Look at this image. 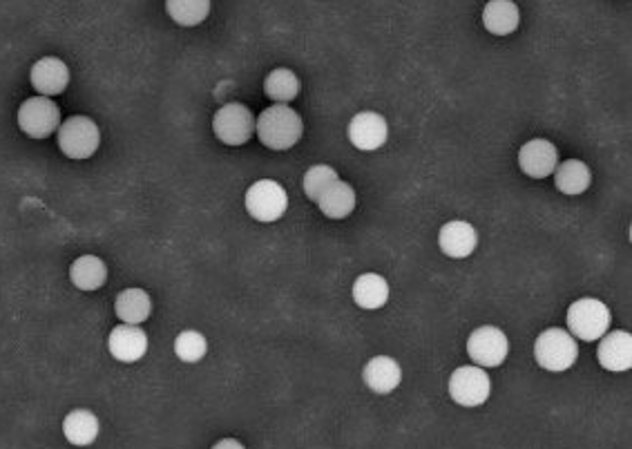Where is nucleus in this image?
Returning <instances> with one entry per match:
<instances>
[{
    "label": "nucleus",
    "mask_w": 632,
    "mask_h": 449,
    "mask_svg": "<svg viewBox=\"0 0 632 449\" xmlns=\"http://www.w3.org/2000/svg\"><path fill=\"white\" fill-rule=\"evenodd\" d=\"M304 135V121L291 105L273 103L255 119V137L268 150H291Z\"/></svg>",
    "instance_id": "obj_1"
},
{
    "label": "nucleus",
    "mask_w": 632,
    "mask_h": 449,
    "mask_svg": "<svg viewBox=\"0 0 632 449\" xmlns=\"http://www.w3.org/2000/svg\"><path fill=\"white\" fill-rule=\"evenodd\" d=\"M534 358L541 369L561 374V371L574 367L579 358V345L568 329H545L534 342Z\"/></svg>",
    "instance_id": "obj_2"
},
{
    "label": "nucleus",
    "mask_w": 632,
    "mask_h": 449,
    "mask_svg": "<svg viewBox=\"0 0 632 449\" xmlns=\"http://www.w3.org/2000/svg\"><path fill=\"white\" fill-rule=\"evenodd\" d=\"M568 331L574 340L597 342L610 331V309L597 298H581L568 309Z\"/></svg>",
    "instance_id": "obj_3"
},
{
    "label": "nucleus",
    "mask_w": 632,
    "mask_h": 449,
    "mask_svg": "<svg viewBox=\"0 0 632 449\" xmlns=\"http://www.w3.org/2000/svg\"><path fill=\"white\" fill-rule=\"evenodd\" d=\"M56 139H59V148L67 159L81 161L90 159L99 150L101 130L85 114H74L61 123V128L56 130Z\"/></svg>",
    "instance_id": "obj_4"
},
{
    "label": "nucleus",
    "mask_w": 632,
    "mask_h": 449,
    "mask_svg": "<svg viewBox=\"0 0 632 449\" xmlns=\"http://www.w3.org/2000/svg\"><path fill=\"white\" fill-rule=\"evenodd\" d=\"M244 206L255 222L273 224L282 219L289 208V195L275 179H260L246 190Z\"/></svg>",
    "instance_id": "obj_5"
},
{
    "label": "nucleus",
    "mask_w": 632,
    "mask_h": 449,
    "mask_svg": "<svg viewBox=\"0 0 632 449\" xmlns=\"http://www.w3.org/2000/svg\"><path fill=\"white\" fill-rule=\"evenodd\" d=\"M18 128L30 139H47L61 128V110L50 97H32L18 108Z\"/></svg>",
    "instance_id": "obj_6"
},
{
    "label": "nucleus",
    "mask_w": 632,
    "mask_h": 449,
    "mask_svg": "<svg viewBox=\"0 0 632 449\" xmlns=\"http://www.w3.org/2000/svg\"><path fill=\"white\" fill-rule=\"evenodd\" d=\"M447 391L456 405L481 407L492 394V380L483 367L465 365L454 369V374L449 376Z\"/></svg>",
    "instance_id": "obj_7"
},
{
    "label": "nucleus",
    "mask_w": 632,
    "mask_h": 449,
    "mask_svg": "<svg viewBox=\"0 0 632 449\" xmlns=\"http://www.w3.org/2000/svg\"><path fill=\"white\" fill-rule=\"evenodd\" d=\"M255 119L244 103H226L215 112L213 132L226 146H244L255 137Z\"/></svg>",
    "instance_id": "obj_8"
},
{
    "label": "nucleus",
    "mask_w": 632,
    "mask_h": 449,
    "mask_svg": "<svg viewBox=\"0 0 632 449\" xmlns=\"http://www.w3.org/2000/svg\"><path fill=\"white\" fill-rule=\"evenodd\" d=\"M507 353H510V340H507V336L499 327H492V324L478 327L476 331H472V336L467 338V356L472 358L476 367H501Z\"/></svg>",
    "instance_id": "obj_9"
},
{
    "label": "nucleus",
    "mask_w": 632,
    "mask_h": 449,
    "mask_svg": "<svg viewBox=\"0 0 632 449\" xmlns=\"http://www.w3.org/2000/svg\"><path fill=\"white\" fill-rule=\"evenodd\" d=\"M347 135L353 143V148H358L362 152H376L385 146L389 139V123L378 112H358L356 117L349 121Z\"/></svg>",
    "instance_id": "obj_10"
},
{
    "label": "nucleus",
    "mask_w": 632,
    "mask_h": 449,
    "mask_svg": "<svg viewBox=\"0 0 632 449\" xmlns=\"http://www.w3.org/2000/svg\"><path fill=\"white\" fill-rule=\"evenodd\" d=\"M519 166L530 179H548L559 166V150L548 139H532L519 150Z\"/></svg>",
    "instance_id": "obj_11"
},
{
    "label": "nucleus",
    "mask_w": 632,
    "mask_h": 449,
    "mask_svg": "<svg viewBox=\"0 0 632 449\" xmlns=\"http://www.w3.org/2000/svg\"><path fill=\"white\" fill-rule=\"evenodd\" d=\"M30 83L41 97H59L70 85V68L56 56H43L32 65Z\"/></svg>",
    "instance_id": "obj_12"
},
{
    "label": "nucleus",
    "mask_w": 632,
    "mask_h": 449,
    "mask_svg": "<svg viewBox=\"0 0 632 449\" xmlns=\"http://www.w3.org/2000/svg\"><path fill=\"white\" fill-rule=\"evenodd\" d=\"M108 351L119 362H139L148 353V336L137 324H119L108 336Z\"/></svg>",
    "instance_id": "obj_13"
},
{
    "label": "nucleus",
    "mask_w": 632,
    "mask_h": 449,
    "mask_svg": "<svg viewBox=\"0 0 632 449\" xmlns=\"http://www.w3.org/2000/svg\"><path fill=\"white\" fill-rule=\"evenodd\" d=\"M476 244H478V233L469 222L454 219V222H447L440 226L438 246H440V251H443L447 257H452V260H465V257H469L476 251Z\"/></svg>",
    "instance_id": "obj_14"
},
{
    "label": "nucleus",
    "mask_w": 632,
    "mask_h": 449,
    "mask_svg": "<svg viewBox=\"0 0 632 449\" xmlns=\"http://www.w3.org/2000/svg\"><path fill=\"white\" fill-rule=\"evenodd\" d=\"M599 365L606 371H628L632 367V336L628 331H608L599 340L597 349Z\"/></svg>",
    "instance_id": "obj_15"
},
{
    "label": "nucleus",
    "mask_w": 632,
    "mask_h": 449,
    "mask_svg": "<svg viewBox=\"0 0 632 449\" xmlns=\"http://www.w3.org/2000/svg\"><path fill=\"white\" fill-rule=\"evenodd\" d=\"M362 378H365V385L373 394L387 396L400 387L402 369L398 365V360L391 356H376L367 362L365 369H362Z\"/></svg>",
    "instance_id": "obj_16"
},
{
    "label": "nucleus",
    "mask_w": 632,
    "mask_h": 449,
    "mask_svg": "<svg viewBox=\"0 0 632 449\" xmlns=\"http://www.w3.org/2000/svg\"><path fill=\"white\" fill-rule=\"evenodd\" d=\"M521 25V9L514 0H490L483 9V27L494 36H510Z\"/></svg>",
    "instance_id": "obj_17"
},
{
    "label": "nucleus",
    "mask_w": 632,
    "mask_h": 449,
    "mask_svg": "<svg viewBox=\"0 0 632 449\" xmlns=\"http://www.w3.org/2000/svg\"><path fill=\"white\" fill-rule=\"evenodd\" d=\"M315 204H318L320 213L324 217L344 219V217H349L353 210H356L358 195H356V190H353L351 184L338 179V181H333V184L327 190H324V193L320 195V199Z\"/></svg>",
    "instance_id": "obj_18"
},
{
    "label": "nucleus",
    "mask_w": 632,
    "mask_h": 449,
    "mask_svg": "<svg viewBox=\"0 0 632 449\" xmlns=\"http://www.w3.org/2000/svg\"><path fill=\"white\" fill-rule=\"evenodd\" d=\"M99 418L90 409H74L63 418V436L74 447H90L99 438Z\"/></svg>",
    "instance_id": "obj_19"
},
{
    "label": "nucleus",
    "mask_w": 632,
    "mask_h": 449,
    "mask_svg": "<svg viewBox=\"0 0 632 449\" xmlns=\"http://www.w3.org/2000/svg\"><path fill=\"white\" fill-rule=\"evenodd\" d=\"M351 295H353V302H356L360 309L376 311L389 302V284L385 277L378 273H365L353 282Z\"/></svg>",
    "instance_id": "obj_20"
},
{
    "label": "nucleus",
    "mask_w": 632,
    "mask_h": 449,
    "mask_svg": "<svg viewBox=\"0 0 632 449\" xmlns=\"http://www.w3.org/2000/svg\"><path fill=\"white\" fill-rule=\"evenodd\" d=\"M70 280L79 291H99L108 282V266L97 255H81L70 266Z\"/></svg>",
    "instance_id": "obj_21"
},
{
    "label": "nucleus",
    "mask_w": 632,
    "mask_h": 449,
    "mask_svg": "<svg viewBox=\"0 0 632 449\" xmlns=\"http://www.w3.org/2000/svg\"><path fill=\"white\" fill-rule=\"evenodd\" d=\"M552 175H554V186H557V190H561V193L568 197L583 195L592 184L590 168L579 159L563 161V164H559Z\"/></svg>",
    "instance_id": "obj_22"
},
{
    "label": "nucleus",
    "mask_w": 632,
    "mask_h": 449,
    "mask_svg": "<svg viewBox=\"0 0 632 449\" xmlns=\"http://www.w3.org/2000/svg\"><path fill=\"white\" fill-rule=\"evenodd\" d=\"M114 313L123 324H143L152 313V300L143 289H126L114 300Z\"/></svg>",
    "instance_id": "obj_23"
},
{
    "label": "nucleus",
    "mask_w": 632,
    "mask_h": 449,
    "mask_svg": "<svg viewBox=\"0 0 632 449\" xmlns=\"http://www.w3.org/2000/svg\"><path fill=\"white\" fill-rule=\"evenodd\" d=\"M302 83L298 79V74L289 68H275L273 72L266 74L264 79V94L275 103L289 105L300 94Z\"/></svg>",
    "instance_id": "obj_24"
},
{
    "label": "nucleus",
    "mask_w": 632,
    "mask_h": 449,
    "mask_svg": "<svg viewBox=\"0 0 632 449\" xmlns=\"http://www.w3.org/2000/svg\"><path fill=\"white\" fill-rule=\"evenodd\" d=\"M166 12L181 27H197L210 14V0H166Z\"/></svg>",
    "instance_id": "obj_25"
},
{
    "label": "nucleus",
    "mask_w": 632,
    "mask_h": 449,
    "mask_svg": "<svg viewBox=\"0 0 632 449\" xmlns=\"http://www.w3.org/2000/svg\"><path fill=\"white\" fill-rule=\"evenodd\" d=\"M208 353V340L204 338V333L199 331H181L175 340V356L181 362H188V365H195V362L204 360Z\"/></svg>",
    "instance_id": "obj_26"
},
{
    "label": "nucleus",
    "mask_w": 632,
    "mask_h": 449,
    "mask_svg": "<svg viewBox=\"0 0 632 449\" xmlns=\"http://www.w3.org/2000/svg\"><path fill=\"white\" fill-rule=\"evenodd\" d=\"M338 173L327 164H318V166H311L309 170L304 173V179H302V188H304V195L311 199V202H318L320 195L327 190L333 181H338Z\"/></svg>",
    "instance_id": "obj_27"
},
{
    "label": "nucleus",
    "mask_w": 632,
    "mask_h": 449,
    "mask_svg": "<svg viewBox=\"0 0 632 449\" xmlns=\"http://www.w3.org/2000/svg\"><path fill=\"white\" fill-rule=\"evenodd\" d=\"M213 449H246V447L239 443L237 438H222V441H217L213 445Z\"/></svg>",
    "instance_id": "obj_28"
}]
</instances>
